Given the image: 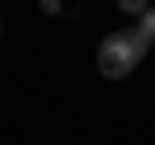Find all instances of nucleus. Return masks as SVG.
<instances>
[{
  "instance_id": "7ed1b4c3",
  "label": "nucleus",
  "mask_w": 155,
  "mask_h": 145,
  "mask_svg": "<svg viewBox=\"0 0 155 145\" xmlns=\"http://www.w3.org/2000/svg\"><path fill=\"white\" fill-rule=\"evenodd\" d=\"M117 10H127V14H141V10H146V0H117Z\"/></svg>"
},
{
  "instance_id": "f257e3e1",
  "label": "nucleus",
  "mask_w": 155,
  "mask_h": 145,
  "mask_svg": "<svg viewBox=\"0 0 155 145\" xmlns=\"http://www.w3.org/2000/svg\"><path fill=\"white\" fill-rule=\"evenodd\" d=\"M141 56H146V47L132 38V33H108V38L99 42V70H104L108 80H122V75H132Z\"/></svg>"
},
{
  "instance_id": "f03ea898",
  "label": "nucleus",
  "mask_w": 155,
  "mask_h": 145,
  "mask_svg": "<svg viewBox=\"0 0 155 145\" xmlns=\"http://www.w3.org/2000/svg\"><path fill=\"white\" fill-rule=\"evenodd\" d=\"M141 47H150V38H155V14L150 10H141V24H136V33H132Z\"/></svg>"
}]
</instances>
